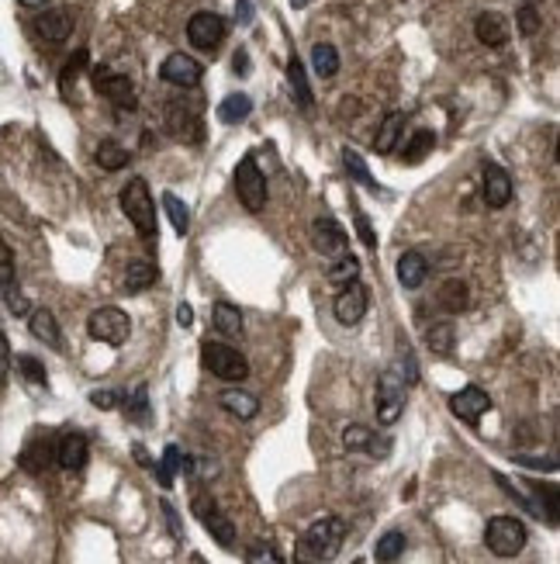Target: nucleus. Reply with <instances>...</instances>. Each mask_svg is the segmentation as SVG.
<instances>
[{
    "label": "nucleus",
    "mask_w": 560,
    "mask_h": 564,
    "mask_svg": "<svg viewBox=\"0 0 560 564\" xmlns=\"http://www.w3.org/2000/svg\"><path fill=\"white\" fill-rule=\"evenodd\" d=\"M346 540V523L339 516H322L305 530L298 540V558L301 561H336Z\"/></svg>",
    "instance_id": "f257e3e1"
},
{
    "label": "nucleus",
    "mask_w": 560,
    "mask_h": 564,
    "mask_svg": "<svg viewBox=\"0 0 560 564\" xmlns=\"http://www.w3.org/2000/svg\"><path fill=\"white\" fill-rule=\"evenodd\" d=\"M121 212L125 218L136 225V233L142 239H156V201L149 195V184L142 177H132L125 187H121Z\"/></svg>",
    "instance_id": "f03ea898"
},
{
    "label": "nucleus",
    "mask_w": 560,
    "mask_h": 564,
    "mask_svg": "<svg viewBox=\"0 0 560 564\" xmlns=\"http://www.w3.org/2000/svg\"><path fill=\"white\" fill-rule=\"evenodd\" d=\"M201 360H204V368L212 370L214 378H222V381H242V378H250V360L235 350V347H229V343L204 339V343H201Z\"/></svg>",
    "instance_id": "7ed1b4c3"
},
{
    "label": "nucleus",
    "mask_w": 560,
    "mask_h": 564,
    "mask_svg": "<svg viewBox=\"0 0 560 564\" xmlns=\"http://www.w3.org/2000/svg\"><path fill=\"white\" fill-rule=\"evenodd\" d=\"M484 544L495 558H516L526 547V526L516 516H495L484 526Z\"/></svg>",
    "instance_id": "20e7f679"
},
{
    "label": "nucleus",
    "mask_w": 560,
    "mask_h": 564,
    "mask_svg": "<svg viewBox=\"0 0 560 564\" xmlns=\"http://www.w3.org/2000/svg\"><path fill=\"white\" fill-rule=\"evenodd\" d=\"M235 195L246 205V212H263L267 208V177L260 170L256 156H242L235 167Z\"/></svg>",
    "instance_id": "39448f33"
},
{
    "label": "nucleus",
    "mask_w": 560,
    "mask_h": 564,
    "mask_svg": "<svg viewBox=\"0 0 560 564\" xmlns=\"http://www.w3.org/2000/svg\"><path fill=\"white\" fill-rule=\"evenodd\" d=\"M87 332H90V339L97 343H108V347H121L125 339H128V332H132V319L125 315L121 309H97L90 311V319H87Z\"/></svg>",
    "instance_id": "423d86ee"
},
{
    "label": "nucleus",
    "mask_w": 560,
    "mask_h": 564,
    "mask_svg": "<svg viewBox=\"0 0 560 564\" xmlns=\"http://www.w3.org/2000/svg\"><path fill=\"white\" fill-rule=\"evenodd\" d=\"M402 412H405V381L394 370H384L377 381V423L394 426Z\"/></svg>",
    "instance_id": "0eeeda50"
},
{
    "label": "nucleus",
    "mask_w": 560,
    "mask_h": 564,
    "mask_svg": "<svg viewBox=\"0 0 560 564\" xmlns=\"http://www.w3.org/2000/svg\"><path fill=\"white\" fill-rule=\"evenodd\" d=\"M187 39H191L194 49L201 53H214L222 39H225V21L218 18L214 11H197L191 21H187Z\"/></svg>",
    "instance_id": "6e6552de"
},
{
    "label": "nucleus",
    "mask_w": 560,
    "mask_h": 564,
    "mask_svg": "<svg viewBox=\"0 0 560 564\" xmlns=\"http://www.w3.org/2000/svg\"><path fill=\"white\" fill-rule=\"evenodd\" d=\"M367 305H370L367 288H364L360 281H349V284H343L339 294H336L332 311H336V319H339L343 326H356V322L367 315Z\"/></svg>",
    "instance_id": "1a4fd4ad"
},
{
    "label": "nucleus",
    "mask_w": 560,
    "mask_h": 564,
    "mask_svg": "<svg viewBox=\"0 0 560 564\" xmlns=\"http://www.w3.org/2000/svg\"><path fill=\"white\" fill-rule=\"evenodd\" d=\"M159 77L166 80L170 87H180V91H191L201 83L204 77V70H201V62L187 53H174V56L163 59V66H159Z\"/></svg>",
    "instance_id": "9d476101"
},
{
    "label": "nucleus",
    "mask_w": 560,
    "mask_h": 564,
    "mask_svg": "<svg viewBox=\"0 0 560 564\" xmlns=\"http://www.w3.org/2000/svg\"><path fill=\"white\" fill-rule=\"evenodd\" d=\"M90 77H94V87L104 94L108 100H115L118 108H136V87H132V80L121 77V73H111L108 66H94L90 70Z\"/></svg>",
    "instance_id": "9b49d317"
},
{
    "label": "nucleus",
    "mask_w": 560,
    "mask_h": 564,
    "mask_svg": "<svg viewBox=\"0 0 560 564\" xmlns=\"http://www.w3.org/2000/svg\"><path fill=\"white\" fill-rule=\"evenodd\" d=\"M311 239H315V250L322 256L349 253V235L336 218H315L311 222Z\"/></svg>",
    "instance_id": "f8f14e48"
},
{
    "label": "nucleus",
    "mask_w": 560,
    "mask_h": 564,
    "mask_svg": "<svg viewBox=\"0 0 560 564\" xmlns=\"http://www.w3.org/2000/svg\"><path fill=\"white\" fill-rule=\"evenodd\" d=\"M194 512L201 516V523H204V530L212 533L214 540L222 547H233L235 544V526H233V520L222 512V509L214 506V502H208L204 495H197L194 499Z\"/></svg>",
    "instance_id": "ddd939ff"
},
{
    "label": "nucleus",
    "mask_w": 560,
    "mask_h": 564,
    "mask_svg": "<svg viewBox=\"0 0 560 564\" xmlns=\"http://www.w3.org/2000/svg\"><path fill=\"white\" fill-rule=\"evenodd\" d=\"M450 409H453V416L457 419H464V423H478L484 412L491 409V398H488V391L478 388V385H470V388L457 391L453 398H450Z\"/></svg>",
    "instance_id": "4468645a"
},
{
    "label": "nucleus",
    "mask_w": 560,
    "mask_h": 564,
    "mask_svg": "<svg viewBox=\"0 0 560 564\" xmlns=\"http://www.w3.org/2000/svg\"><path fill=\"white\" fill-rule=\"evenodd\" d=\"M484 205L488 208H505L512 201V177L498 163H484Z\"/></svg>",
    "instance_id": "2eb2a0df"
},
{
    "label": "nucleus",
    "mask_w": 560,
    "mask_h": 564,
    "mask_svg": "<svg viewBox=\"0 0 560 564\" xmlns=\"http://www.w3.org/2000/svg\"><path fill=\"white\" fill-rule=\"evenodd\" d=\"M90 457V444L83 433H66L62 440L56 444V464L62 471H80Z\"/></svg>",
    "instance_id": "dca6fc26"
},
{
    "label": "nucleus",
    "mask_w": 560,
    "mask_h": 564,
    "mask_svg": "<svg viewBox=\"0 0 560 564\" xmlns=\"http://www.w3.org/2000/svg\"><path fill=\"white\" fill-rule=\"evenodd\" d=\"M343 444H346V450H364L370 457H387L391 454V440L377 436L367 426H346L343 429Z\"/></svg>",
    "instance_id": "f3484780"
},
{
    "label": "nucleus",
    "mask_w": 560,
    "mask_h": 564,
    "mask_svg": "<svg viewBox=\"0 0 560 564\" xmlns=\"http://www.w3.org/2000/svg\"><path fill=\"white\" fill-rule=\"evenodd\" d=\"M474 35H478V42L488 45V49H502L505 42H508V21H505L498 11H484V14H478V21H474Z\"/></svg>",
    "instance_id": "a211bd4d"
},
{
    "label": "nucleus",
    "mask_w": 560,
    "mask_h": 564,
    "mask_svg": "<svg viewBox=\"0 0 560 564\" xmlns=\"http://www.w3.org/2000/svg\"><path fill=\"white\" fill-rule=\"evenodd\" d=\"M35 32L45 42H66L73 32V18H70V11H45L35 18Z\"/></svg>",
    "instance_id": "6ab92c4d"
},
{
    "label": "nucleus",
    "mask_w": 560,
    "mask_h": 564,
    "mask_svg": "<svg viewBox=\"0 0 560 564\" xmlns=\"http://www.w3.org/2000/svg\"><path fill=\"white\" fill-rule=\"evenodd\" d=\"M425 277H429V263H425V256L419 250H408V253L398 256V281H402V288L415 292V288H422Z\"/></svg>",
    "instance_id": "aec40b11"
},
{
    "label": "nucleus",
    "mask_w": 560,
    "mask_h": 564,
    "mask_svg": "<svg viewBox=\"0 0 560 564\" xmlns=\"http://www.w3.org/2000/svg\"><path fill=\"white\" fill-rule=\"evenodd\" d=\"M28 330H32V336L35 339H42L45 347H52V350H59L62 347V336H59V322L56 315L49 309H35L32 315H28Z\"/></svg>",
    "instance_id": "412c9836"
},
{
    "label": "nucleus",
    "mask_w": 560,
    "mask_h": 564,
    "mask_svg": "<svg viewBox=\"0 0 560 564\" xmlns=\"http://www.w3.org/2000/svg\"><path fill=\"white\" fill-rule=\"evenodd\" d=\"M218 406L229 412V416H235V419H252L260 412V398L242 388H229L218 395Z\"/></svg>",
    "instance_id": "4be33fe9"
},
{
    "label": "nucleus",
    "mask_w": 560,
    "mask_h": 564,
    "mask_svg": "<svg viewBox=\"0 0 560 564\" xmlns=\"http://www.w3.org/2000/svg\"><path fill=\"white\" fill-rule=\"evenodd\" d=\"M440 309H446L450 315H460L470 305V288H467L460 277H450L443 288H440Z\"/></svg>",
    "instance_id": "5701e85b"
},
{
    "label": "nucleus",
    "mask_w": 560,
    "mask_h": 564,
    "mask_svg": "<svg viewBox=\"0 0 560 564\" xmlns=\"http://www.w3.org/2000/svg\"><path fill=\"white\" fill-rule=\"evenodd\" d=\"M402 125H405V115L402 111H391V115L381 121V129H377V136H374V149L381 156H387L394 146H398V136H402Z\"/></svg>",
    "instance_id": "b1692460"
},
{
    "label": "nucleus",
    "mask_w": 560,
    "mask_h": 564,
    "mask_svg": "<svg viewBox=\"0 0 560 564\" xmlns=\"http://www.w3.org/2000/svg\"><path fill=\"white\" fill-rule=\"evenodd\" d=\"M156 277H159V271H156V263H149V260H136V263H128V271H125V292H146V288H153Z\"/></svg>",
    "instance_id": "393cba45"
},
{
    "label": "nucleus",
    "mask_w": 560,
    "mask_h": 564,
    "mask_svg": "<svg viewBox=\"0 0 560 564\" xmlns=\"http://www.w3.org/2000/svg\"><path fill=\"white\" fill-rule=\"evenodd\" d=\"M288 80H290V91H294L298 108H301V111H311V87H308V77H305V66H301L298 56H290V62H288Z\"/></svg>",
    "instance_id": "a878e982"
},
{
    "label": "nucleus",
    "mask_w": 560,
    "mask_h": 564,
    "mask_svg": "<svg viewBox=\"0 0 560 564\" xmlns=\"http://www.w3.org/2000/svg\"><path fill=\"white\" fill-rule=\"evenodd\" d=\"M212 319H214V330L222 332V336H229V339L242 336V311L235 309V305H229V301H218Z\"/></svg>",
    "instance_id": "bb28decb"
},
{
    "label": "nucleus",
    "mask_w": 560,
    "mask_h": 564,
    "mask_svg": "<svg viewBox=\"0 0 560 564\" xmlns=\"http://www.w3.org/2000/svg\"><path fill=\"white\" fill-rule=\"evenodd\" d=\"M97 167L100 170H108V174H115L121 167H128V149L115 142V139H104L100 146H97Z\"/></svg>",
    "instance_id": "cd10ccee"
},
{
    "label": "nucleus",
    "mask_w": 560,
    "mask_h": 564,
    "mask_svg": "<svg viewBox=\"0 0 560 564\" xmlns=\"http://www.w3.org/2000/svg\"><path fill=\"white\" fill-rule=\"evenodd\" d=\"M250 115H252L250 94H229V98L218 104V118H222L225 125H239V121H246Z\"/></svg>",
    "instance_id": "c85d7f7f"
},
{
    "label": "nucleus",
    "mask_w": 560,
    "mask_h": 564,
    "mask_svg": "<svg viewBox=\"0 0 560 564\" xmlns=\"http://www.w3.org/2000/svg\"><path fill=\"white\" fill-rule=\"evenodd\" d=\"M432 146H436V136H432L429 129H419V132H412V139L405 142L402 159H405L408 167H415V163H422L425 156L432 153Z\"/></svg>",
    "instance_id": "c756f323"
},
{
    "label": "nucleus",
    "mask_w": 560,
    "mask_h": 564,
    "mask_svg": "<svg viewBox=\"0 0 560 564\" xmlns=\"http://www.w3.org/2000/svg\"><path fill=\"white\" fill-rule=\"evenodd\" d=\"M311 66H315V73L322 80L336 77V73H339V53H336V45L318 42V45L311 49Z\"/></svg>",
    "instance_id": "7c9ffc66"
},
{
    "label": "nucleus",
    "mask_w": 560,
    "mask_h": 564,
    "mask_svg": "<svg viewBox=\"0 0 560 564\" xmlns=\"http://www.w3.org/2000/svg\"><path fill=\"white\" fill-rule=\"evenodd\" d=\"M163 212H166V218H170V225H174L176 235H187L191 233V208L180 201L176 195H163Z\"/></svg>",
    "instance_id": "2f4dec72"
},
{
    "label": "nucleus",
    "mask_w": 560,
    "mask_h": 564,
    "mask_svg": "<svg viewBox=\"0 0 560 564\" xmlns=\"http://www.w3.org/2000/svg\"><path fill=\"white\" fill-rule=\"evenodd\" d=\"M374 554H377V561H398L402 554H405V533L402 530H387L384 537L377 540V547H374Z\"/></svg>",
    "instance_id": "473e14b6"
},
{
    "label": "nucleus",
    "mask_w": 560,
    "mask_h": 564,
    "mask_svg": "<svg viewBox=\"0 0 560 564\" xmlns=\"http://www.w3.org/2000/svg\"><path fill=\"white\" fill-rule=\"evenodd\" d=\"M356 277H360V260H356L353 253L336 256V263L328 267V281H332V284H339V288L349 284V281H356Z\"/></svg>",
    "instance_id": "72a5a7b5"
},
{
    "label": "nucleus",
    "mask_w": 560,
    "mask_h": 564,
    "mask_svg": "<svg viewBox=\"0 0 560 564\" xmlns=\"http://www.w3.org/2000/svg\"><path fill=\"white\" fill-rule=\"evenodd\" d=\"M343 163H346V170H349V177L356 180V184H364V187H370V191H377V180L370 177V170H367V163H364V156L356 153V149H343Z\"/></svg>",
    "instance_id": "f704fd0d"
},
{
    "label": "nucleus",
    "mask_w": 560,
    "mask_h": 564,
    "mask_svg": "<svg viewBox=\"0 0 560 564\" xmlns=\"http://www.w3.org/2000/svg\"><path fill=\"white\" fill-rule=\"evenodd\" d=\"M125 412H128V419H136V423H149V391H146V385H138V388L125 398Z\"/></svg>",
    "instance_id": "c9c22d12"
},
{
    "label": "nucleus",
    "mask_w": 560,
    "mask_h": 564,
    "mask_svg": "<svg viewBox=\"0 0 560 564\" xmlns=\"http://www.w3.org/2000/svg\"><path fill=\"white\" fill-rule=\"evenodd\" d=\"M83 66H87V49L73 53V56H70V62L62 66V73H59V91H62V94H70V87L77 83V77L83 73Z\"/></svg>",
    "instance_id": "e433bc0d"
},
{
    "label": "nucleus",
    "mask_w": 560,
    "mask_h": 564,
    "mask_svg": "<svg viewBox=\"0 0 560 564\" xmlns=\"http://www.w3.org/2000/svg\"><path fill=\"white\" fill-rule=\"evenodd\" d=\"M425 343H429V350L432 353H450L453 350V326L450 322H440V326H432V330L425 332Z\"/></svg>",
    "instance_id": "4c0bfd02"
},
{
    "label": "nucleus",
    "mask_w": 560,
    "mask_h": 564,
    "mask_svg": "<svg viewBox=\"0 0 560 564\" xmlns=\"http://www.w3.org/2000/svg\"><path fill=\"white\" fill-rule=\"evenodd\" d=\"M159 464L166 467V471H170V474H191L194 471V461L191 457H187V454H184V450L176 447V444H170V447H166V454H163V461H159Z\"/></svg>",
    "instance_id": "58836bf2"
},
{
    "label": "nucleus",
    "mask_w": 560,
    "mask_h": 564,
    "mask_svg": "<svg viewBox=\"0 0 560 564\" xmlns=\"http://www.w3.org/2000/svg\"><path fill=\"white\" fill-rule=\"evenodd\" d=\"M45 464H49V450L42 447V444H35V447H28L24 454H21V467L32 471V474L45 471Z\"/></svg>",
    "instance_id": "ea45409f"
},
{
    "label": "nucleus",
    "mask_w": 560,
    "mask_h": 564,
    "mask_svg": "<svg viewBox=\"0 0 560 564\" xmlns=\"http://www.w3.org/2000/svg\"><path fill=\"white\" fill-rule=\"evenodd\" d=\"M18 370L32 385H49V374H45L42 360H35V357H18Z\"/></svg>",
    "instance_id": "a19ab883"
},
{
    "label": "nucleus",
    "mask_w": 560,
    "mask_h": 564,
    "mask_svg": "<svg viewBox=\"0 0 560 564\" xmlns=\"http://www.w3.org/2000/svg\"><path fill=\"white\" fill-rule=\"evenodd\" d=\"M246 564H284V561H280V554H277L271 544L260 540V544H252L250 550H246Z\"/></svg>",
    "instance_id": "79ce46f5"
},
{
    "label": "nucleus",
    "mask_w": 560,
    "mask_h": 564,
    "mask_svg": "<svg viewBox=\"0 0 560 564\" xmlns=\"http://www.w3.org/2000/svg\"><path fill=\"white\" fill-rule=\"evenodd\" d=\"M7 284H14V253L0 235V288H7Z\"/></svg>",
    "instance_id": "37998d69"
},
{
    "label": "nucleus",
    "mask_w": 560,
    "mask_h": 564,
    "mask_svg": "<svg viewBox=\"0 0 560 564\" xmlns=\"http://www.w3.org/2000/svg\"><path fill=\"white\" fill-rule=\"evenodd\" d=\"M540 28H543L540 11H536L533 4H526V7H519V32H522V35H536Z\"/></svg>",
    "instance_id": "c03bdc74"
},
{
    "label": "nucleus",
    "mask_w": 560,
    "mask_h": 564,
    "mask_svg": "<svg viewBox=\"0 0 560 564\" xmlns=\"http://www.w3.org/2000/svg\"><path fill=\"white\" fill-rule=\"evenodd\" d=\"M4 292V298H7V309L14 311V315H28V298L14 288V284H7V288H0Z\"/></svg>",
    "instance_id": "a18cd8bd"
},
{
    "label": "nucleus",
    "mask_w": 560,
    "mask_h": 564,
    "mask_svg": "<svg viewBox=\"0 0 560 564\" xmlns=\"http://www.w3.org/2000/svg\"><path fill=\"white\" fill-rule=\"evenodd\" d=\"M356 233H360V243H364L367 250H377V233L370 229V222L364 212H356Z\"/></svg>",
    "instance_id": "49530a36"
},
{
    "label": "nucleus",
    "mask_w": 560,
    "mask_h": 564,
    "mask_svg": "<svg viewBox=\"0 0 560 564\" xmlns=\"http://www.w3.org/2000/svg\"><path fill=\"white\" fill-rule=\"evenodd\" d=\"M7 370H11V343H7V336L0 332V385L7 381Z\"/></svg>",
    "instance_id": "de8ad7c7"
},
{
    "label": "nucleus",
    "mask_w": 560,
    "mask_h": 564,
    "mask_svg": "<svg viewBox=\"0 0 560 564\" xmlns=\"http://www.w3.org/2000/svg\"><path fill=\"white\" fill-rule=\"evenodd\" d=\"M90 402H94L97 409H115L118 395L115 391H94V395H90Z\"/></svg>",
    "instance_id": "09e8293b"
},
{
    "label": "nucleus",
    "mask_w": 560,
    "mask_h": 564,
    "mask_svg": "<svg viewBox=\"0 0 560 564\" xmlns=\"http://www.w3.org/2000/svg\"><path fill=\"white\" fill-rule=\"evenodd\" d=\"M176 322H180L184 330H187V326H194V309H191V305H187V301H184V305L176 309Z\"/></svg>",
    "instance_id": "8fccbe9b"
},
{
    "label": "nucleus",
    "mask_w": 560,
    "mask_h": 564,
    "mask_svg": "<svg viewBox=\"0 0 560 564\" xmlns=\"http://www.w3.org/2000/svg\"><path fill=\"white\" fill-rule=\"evenodd\" d=\"M235 73H239V77H246V73H250V56H246V49H239V53H235Z\"/></svg>",
    "instance_id": "3c124183"
},
{
    "label": "nucleus",
    "mask_w": 560,
    "mask_h": 564,
    "mask_svg": "<svg viewBox=\"0 0 560 564\" xmlns=\"http://www.w3.org/2000/svg\"><path fill=\"white\" fill-rule=\"evenodd\" d=\"M516 461H519V464H526V467H546V471H554V461H536V457H516Z\"/></svg>",
    "instance_id": "603ef678"
},
{
    "label": "nucleus",
    "mask_w": 560,
    "mask_h": 564,
    "mask_svg": "<svg viewBox=\"0 0 560 564\" xmlns=\"http://www.w3.org/2000/svg\"><path fill=\"white\" fill-rule=\"evenodd\" d=\"M163 512H166V523H170V530H174V537H180V523H176V512L170 502H163Z\"/></svg>",
    "instance_id": "864d4df0"
},
{
    "label": "nucleus",
    "mask_w": 560,
    "mask_h": 564,
    "mask_svg": "<svg viewBox=\"0 0 560 564\" xmlns=\"http://www.w3.org/2000/svg\"><path fill=\"white\" fill-rule=\"evenodd\" d=\"M239 21H242V24H250V21H252V7H250V0H239Z\"/></svg>",
    "instance_id": "5fc2aeb1"
},
{
    "label": "nucleus",
    "mask_w": 560,
    "mask_h": 564,
    "mask_svg": "<svg viewBox=\"0 0 560 564\" xmlns=\"http://www.w3.org/2000/svg\"><path fill=\"white\" fill-rule=\"evenodd\" d=\"M21 4H24V7H45L49 0H21Z\"/></svg>",
    "instance_id": "6e6d98bb"
},
{
    "label": "nucleus",
    "mask_w": 560,
    "mask_h": 564,
    "mask_svg": "<svg viewBox=\"0 0 560 564\" xmlns=\"http://www.w3.org/2000/svg\"><path fill=\"white\" fill-rule=\"evenodd\" d=\"M356 564H360V561H356Z\"/></svg>",
    "instance_id": "4d7b16f0"
}]
</instances>
